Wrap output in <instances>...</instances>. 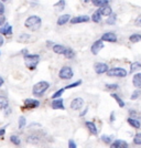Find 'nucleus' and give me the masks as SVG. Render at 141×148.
<instances>
[{
  "label": "nucleus",
  "instance_id": "19",
  "mask_svg": "<svg viewBox=\"0 0 141 148\" xmlns=\"http://www.w3.org/2000/svg\"><path fill=\"white\" fill-rule=\"evenodd\" d=\"M7 107H9V101L5 95H0V108L1 110H6Z\"/></svg>",
  "mask_w": 141,
  "mask_h": 148
},
{
  "label": "nucleus",
  "instance_id": "38",
  "mask_svg": "<svg viewBox=\"0 0 141 148\" xmlns=\"http://www.w3.org/2000/svg\"><path fill=\"white\" fill-rule=\"evenodd\" d=\"M119 85L118 84H106L105 85V88L107 91H115V90H118Z\"/></svg>",
  "mask_w": 141,
  "mask_h": 148
},
{
  "label": "nucleus",
  "instance_id": "15",
  "mask_svg": "<svg viewBox=\"0 0 141 148\" xmlns=\"http://www.w3.org/2000/svg\"><path fill=\"white\" fill-rule=\"evenodd\" d=\"M110 146L112 148H127V147H129L128 143L125 142V140H121V139H117V140H115V142H111Z\"/></svg>",
  "mask_w": 141,
  "mask_h": 148
},
{
  "label": "nucleus",
  "instance_id": "1",
  "mask_svg": "<svg viewBox=\"0 0 141 148\" xmlns=\"http://www.w3.org/2000/svg\"><path fill=\"white\" fill-rule=\"evenodd\" d=\"M41 25H42V19L35 14L29 16L25 21V27L31 31H37L41 28Z\"/></svg>",
  "mask_w": 141,
  "mask_h": 148
},
{
  "label": "nucleus",
  "instance_id": "49",
  "mask_svg": "<svg viewBox=\"0 0 141 148\" xmlns=\"http://www.w3.org/2000/svg\"><path fill=\"white\" fill-rule=\"evenodd\" d=\"M5 42V39H3V36H0V45H2Z\"/></svg>",
  "mask_w": 141,
  "mask_h": 148
},
{
  "label": "nucleus",
  "instance_id": "8",
  "mask_svg": "<svg viewBox=\"0 0 141 148\" xmlns=\"http://www.w3.org/2000/svg\"><path fill=\"white\" fill-rule=\"evenodd\" d=\"M13 33V29L12 27L9 25V23H3L0 28V34L3 36V37H9V36H12Z\"/></svg>",
  "mask_w": 141,
  "mask_h": 148
},
{
  "label": "nucleus",
  "instance_id": "53",
  "mask_svg": "<svg viewBox=\"0 0 141 148\" xmlns=\"http://www.w3.org/2000/svg\"><path fill=\"white\" fill-rule=\"evenodd\" d=\"M1 2H6V1H8V0H0Z\"/></svg>",
  "mask_w": 141,
  "mask_h": 148
},
{
  "label": "nucleus",
  "instance_id": "16",
  "mask_svg": "<svg viewBox=\"0 0 141 148\" xmlns=\"http://www.w3.org/2000/svg\"><path fill=\"white\" fill-rule=\"evenodd\" d=\"M132 84L136 88H140L141 90V73H137L132 77Z\"/></svg>",
  "mask_w": 141,
  "mask_h": 148
},
{
  "label": "nucleus",
  "instance_id": "46",
  "mask_svg": "<svg viewBox=\"0 0 141 148\" xmlns=\"http://www.w3.org/2000/svg\"><path fill=\"white\" fill-rule=\"evenodd\" d=\"M114 121H115V113H114V112H111L110 113V122L112 123Z\"/></svg>",
  "mask_w": 141,
  "mask_h": 148
},
{
  "label": "nucleus",
  "instance_id": "17",
  "mask_svg": "<svg viewBox=\"0 0 141 148\" xmlns=\"http://www.w3.org/2000/svg\"><path fill=\"white\" fill-rule=\"evenodd\" d=\"M69 19H71V16H69V14H62L61 17H59L56 23H57V25H64L69 21Z\"/></svg>",
  "mask_w": 141,
  "mask_h": 148
},
{
  "label": "nucleus",
  "instance_id": "43",
  "mask_svg": "<svg viewBox=\"0 0 141 148\" xmlns=\"http://www.w3.org/2000/svg\"><path fill=\"white\" fill-rule=\"evenodd\" d=\"M0 13H5V6L1 1H0Z\"/></svg>",
  "mask_w": 141,
  "mask_h": 148
},
{
  "label": "nucleus",
  "instance_id": "6",
  "mask_svg": "<svg viewBox=\"0 0 141 148\" xmlns=\"http://www.w3.org/2000/svg\"><path fill=\"white\" fill-rule=\"evenodd\" d=\"M101 49H104V41L103 40H97L93 43L92 48H91V52H92L93 56H97Z\"/></svg>",
  "mask_w": 141,
  "mask_h": 148
},
{
  "label": "nucleus",
  "instance_id": "50",
  "mask_svg": "<svg viewBox=\"0 0 141 148\" xmlns=\"http://www.w3.org/2000/svg\"><path fill=\"white\" fill-rule=\"evenodd\" d=\"M3 83H5V80H3V79H2L1 76H0V87L3 85Z\"/></svg>",
  "mask_w": 141,
  "mask_h": 148
},
{
  "label": "nucleus",
  "instance_id": "44",
  "mask_svg": "<svg viewBox=\"0 0 141 148\" xmlns=\"http://www.w3.org/2000/svg\"><path fill=\"white\" fill-rule=\"evenodd\" d=\"M5 134H6V127L0 130V137H2V136L5 135Z\"/></svg>",
  "mask_w": 141,
  "mask_h": 148
},
{
  "label": "nucleus",
  "instance_id": "7",
  "mask_svg": "<svg viewBox=\"0 0 141 148\" xmlns=\"http://www.w3.org/2000/svg\"><path fill=\"white\" fill-rule=\"evenodd\" d=\"M108 65L106 63H103V62H96L94 64V70L97 74H104L108 71Z\"/></svg>",
  "mask_w": 141,
  "mask_h": 148
},
{
  "label": "nucleus",
  "instance_id": "5",
  "mask_svg": "<svg viewBox=\"0 0 141 148\" xmlns=\"http://www.w3.org/2000/svg\"><path fill=\"white\" fill-rule=\"evenodd\" d=\"M74 76L73 70L69 66H63L59 72V77L62 80H71Z\"/></svg>",
  "mask_w": 141,
  "mask_h": 148
},
{
  "label": "nucleus",
  "instance_id": "31",
  "mask_svg": "<svg viewBox=\"0 0 141 148\" xmlns=\"http://www.w3.org/2000/svg\"><path fill=\"white\" fill-rule=\"evenodd\" d=\"M109 2V0H92V3L95 7H101L104 5H107Z\"/></svg>",
  "mask_w": 141,
  "mask_h": 148
},
{
  "label": "nucleus",
  "instance_id": "51",
  "mask_svg": "<svg viewBox=\"0 0 141 148\" xmlns=\"http://www.w3.org/2000/svg\"><path fill=\"white\" fill-rule=\"evenodd\" d=\"M129 113H130V115H131V116H132V115H136L135 111H131V110H130V111H129Z\"/></svg>",
  "mask_w": 141,
  "mask_h": 148
},
{
  "label": "nucleus",
  "instance_id": "40",
  "mask_svg": "<svg viewBox=\"0 0 141 148\" xmlns=\"http://www.w3.org/2000/svg\"><path fill=\"white\" fill-rule=\"evenodd\" d=\"M135 25L137 27H141V14H139L135 20Z\"/></svg>",
  "mask_w": 141,
  "mask_h": 148
},
{
  "label": "nucleus",
  "instance_id": "23",
  "mask_svg": "<svg viewBox=\"0 0 141 148\" xmlns=\"http://www.w3.org/2000/svg\"><path fill=\"white\" fill-rule=\"evenodd\" d=\"M39 142H40V137L35 134H32L27 137V143H29V144H37Z\"/></svg>",
  "mask_w": 141,
  "mask_h": 148
},
{
  "label": "nucleus",
  "instance_id": "10",
  "mask_svg": "<svg viewBox=\"0 0 141 148\" xmlns=\"http://www.w3.org/2000/svg\"><path fill=\"white\" fill-rule=\"evenodd\" d=\"M83 106H84V99L82 97H76L71 102V108L73 111H80Z\"/></svg>",
  "mask_w": 141,
  "mask_h": 148
},
{
  "label": "nucleus",
  "instance_id": "18",
  "mask_svg": "<svg viewBox=\"0 0 141 148\" xmlns=\"http://www.w3.org/2000/svg\"><path fill=\"white\" fill-rule=\"evenodd\" d=\"M85 125H86V127L88 128V130L92 133L93 135H97V133H98V130H97V126L93 123V122H86Z\"/></svg>",
  "mask_w": 141,
  "mask_h": 148
},
{
  "label": "nucleus",
  "instance_id": "33",
  "mask_svg": "<svg viewBox=\"0 0 141 148\" xmlns=\"http://www.w3.org/2000/svg\"><path fill=\"white\" fill-rule=\"evenodd\" d=\"M18 124H19V130L25 128V125H27V119H25V116H20V117H19Z\"/></svg>",
  "mask_w": 141,
  "mask_h": 148
},
{
  "label": "nucleus",
  "instance_id": "30",
  "mask_svg": "<svg viewBox=\"0 0 141 148\" xmlns=\"http://www.w3.org/2000/svg\"><path fill=\"white\" fill-rule=\"evenodd\" d=\"M10 142L12 143L13 145L16 146H20L21 145V139L18 135H11L10 136Z\"/></svg>",
  "mask_w": 141,
  "mask_h": 148
},
{
  "label": "nucleus",
  "instance_id": "32",
  "mask_svg": "<svg viewBox=\"0 0 141 148\" xmlns=\"http://www.w3.org/2000/svg\"><path fill=\"white\" fill-rule=\"evenodd\" d=\"M116 14H112L111 13L110 16H108V19H106V23L109 25H115V22H116Z\"/></svg>",
  "mask_w": 141,
  "mask_h": 148
},
{
  "label": "nucleus",
  "instance_id": "34",
  "mask_svg": "<svg viewBox=\"0 0 141 148\" xmlns=\"http://www.w3.org/2000/svg\"><path fill=\"white\" fill-rule=\"evenodd\" d=\"M82 83H83V81H82V80H78V81H76V82H74V83H72V84H68L67 86H65L64 88H65V90H68V88L77 87V86H80Z\"/></svg>",
  "mask_w": 141,
  "mask_h": 148
},
{
  "label": "nucleus",
  "instance_id": "11",
  "mask_svg": "<svg viewBox=\"0 0 141 148\" xmlns=\"http://www.w3.org/2000/svg\"><path fill=\"white\" fill-rule=\"evenodd\" d=\"M23 105H25V108H37L40 106V101L34 99H25Z\"/></svg>",
  "mask_w": 141,
  "mask_h": 148
},
{
  "label": "nucleus",
  "instance_id": "29",
  "mask_svg": "<svg viewBox=\"0 0 141 148\" xmlns=\"http://www.w3.org/2000/svg\"><path fill=\"white\" fill-rule=\"evenodd\" d=\"M129 40H130V42H132V43H137V42H140V41H141V34H139V33H135V34H131V36L129 37Z\"/></svg>",
  "mask_w": 141,
  "mask_h": 148
},
{
  "label": "nucleus",
  "instance_id": "28",
  "mask_svg": "<svg viewBox=\"0 0 141 148\" xmlns=\"http://www.w3.org/2000/svg\"><path fill=\"white\" fill-rule=\"evenodd\" d=\"M66 6V2H65V0H59L57 2H56L55 5H54V8H56L59 11H62V10H64V8Z\"/></svg>",
  "mask_w": 141,
  "mask_h": 148
},
{
  "label": "nucleus",
  "instance_id": "47",
  "mask_svg": "<svg viewBox=\"0 0 141 148\" xmlns=\"http://www.w3.org/2000/svg\"><path fill=\"white\" fill-rule=\"evenodd\" d=\"M53 42H52V41H46V47H48V48H51V47H53Z\"/></svg>",
  "mask_w": 141,
  "mask_h": 148
},
{
  "label": "nucleus",
  "instance_id": "25",
  "mask_svg": "<svg viewBox=\"0 0 141 148\" xmlns=\"http://www.w3.org/2000/svg\"><path fill=\"white\" fill-rule=\"evenodd\" d=\"M141 70V63L140 62H134L131 65H130V73H135L137 71H140Z\"/></svg>",
  "mask_w": 141,
  "mask_h": 148
},
{
  "label": "nucleus",
  "instance_id": "52",
  "mask_svg": "<svg viewBox=\"0 0 141 148\" xmlns=\"http://www.w3.org/2000/svg\"><path fill=\"white\" fill-rule=\"evenodd\" d=\"M91 1H92V0H84L85 3H88V2H91Z\"/></svg>",
  "mask_w": 141,
  "mask_h": 148
},
{
  "label": "nucleus",
  "instance_id": "37",
  "mask_svg": "<svg viewBox=\"0 0 141 148\" xmlns=\"http://www.w3.org/2000/svg\"><path fill=\"white\" fill-rule=\"evenodd\" d=\"M140 95H141V90H140V88H138V90H135V91L132 92V94H131V97H130V99H132V101H135V99H138Z\"/></svg>",
  "mask_w": 141,
  "mask_h": 148
},
{
  "label": "nucleus",
  "instance_id": "9",
  "mask_svg": "<svg viewBox=\"0 0 141 148\" xmlns=\"http://www.w3.org/2000/svg\"><path fill=\"white\" fill-rule=\"evenodd\" d=\"M91 18L88 16H78V17H74L71 18L68 22H71V25H77V23H85V22H89Z\"/></svg>",
  "mask_w": 141,
  "mask_h": 148
},
{
  "label": "nucleus",
  "instance_id": "36",
  "mask_svg": "<svg viewBox=\"0 0 141 148\" xmlns=\"http://www.w3.org/2000/svg\"><path fill=\"white\" fill-rule=\"evenodd\" d=\"M64 92H65V88H64V87H62V88H60L59 91H56V92L52 95V99H57V97H61Z\"/></svg>",
  "mask_w": 141,
  "mask_h": 148
},
{
  "label": "nucleus",
  "instance_id": "27",
  "mask_svg": "<svg viewBox=\"0 0 141 148\" xmlns=\"http://www.w3.org/2000/svg\"><path fill=\"white\" fill-rule=\"evenodd\" d=\"M91 19H92L95 23H99V22L101 21V14H100V12H99L98 10H96L95 12L93 13V16Z\"/></svg>",
  "mask_w": 141,
  "mask_h": 148
},
{
  "label": "nucleus",
  "instance_id": "26",
  "mask_svg": "<svg viewBox=\"0 0 141 148\" xmlns=\"http://www.w3.org/2000/svg\"><path fill=\"white\" fill-rule=\"evenodd\" d=\"M111 97L116 101L117 103H118V105H119V107H125V105H126V103L123 102V99H120V96L118 95V94H115V93H111Z\"/></svg>",
  "mask_w": 141,
  "mask_h": 148
},
{
  "label": "nucleus",
  "instance_id": "35",
  "mask_svg": "<svg viewBox=\"0 0 141 148\" xmlns=\"http://www.w3.org/2000/svg\"><path fill=\"white\" fill-rule=\"evenodd\" d=\"M101 142L105 143V144H110L112 142V136H107V135H103L100 137Z\"/></svg>",
  "mask_w": 141,
  "mask_h": 148
},
{
  "label": "nucleus",
  "instance_id": "48",
  "mask_svg": "<svg viewBox=\"0 0 141 148\" xmlns=\"http://www.w3.org/2000/svg\"><path fill=\"white\" fill-rule=\"evenodd\" d=\"M21 53H22L23 56H25V54H28V53H29V51H28V49H23L22 51H21Z\"/></svg>",
  "mask_w": 141,
  "mask_h": 148
},
{
  "label": "nucleus",
  "instance_id": "14",
  "mask_svg": "<svg viewBox=\"0 0 141 148\" xmlns=\"http://www.w3.org/2000/svg\"><path fill=\"white\" fill-rule=\"evenodd\" d=\"M99 12L101 16H105V17H108V16H110L111 13H112V9H111V7L107 3V5H104V6L99 7Z\"/></svg>",
  "mask_w": 141,
  "mask_h": 148
},
{
  "label": "nucleus",
  "instance_id": "3",
  "mask_svg": "<svg viewBox=\"0 0 141 148\" xmlns=\"http://www.w3.org/2000/svg\"><path fill=\"white\" fill-rule=\"evenodd\" d=\"M23 59H25V66L29 69V70H35L40 62V56L39 54H25L23 56Z\"/></svg>",
  "mask_w": 141,
  "mask_h": 148
},
{
  "label": "nucleus",
  "instance_id": "13",
  "mask_svg": "<svg viewBox=\"0 0 141 148\" xmlns=\"http://www.w3.org/2000/svg\"><path fill=\"white\" fill-rule=\"evenodd\" d=\"M51 106H52V108H53V110H65V107H64V103H63V99H62V97L53 99Z\"/></svg>",
  "mask_w": 141,
  "mask_h": 148
},
{
  "label": "nucleus",
  "instance_id": "22",
  "mask_svg": "<svg viewBox=\"0 0 141 148\" xmlns=\"http://www.w3.org/2000/svg\"><path fill=\"white\" fill-rule=\"evenodd\" d=\"M128 124L130 126H132L134 128H137V130H139L141 127V123L138 121V119H136V118H132V117H129L128 118Z\"/></svg>",
  "mask_w": 141,
  "mask_h": 148
},
{
  "label": "nucleus",
  "instance_id": "12",
  "mask_svg": "<svg viewBox=\"0 0 141 148\" xmlns=\"http://www.w3.org/2000/svg\"><path fill=\"white\" fill-rule=\"evenodd\" d=\"M100 40H103V41H106V42H111V43H114V42H117V36L114 33V32H106L104 33L103 36H101V39Z\"/></svg>",
  "mask_w": 141,
  "mask_h": 148
},
{
  "label": "nucleus",
  "instance_id": "21",
  "mask_svg": "<svg viewBox=\"0 0 141 148\" xmlns=\"http://www.w3.org/2000/svg\"><path fill=\"white\" fill-rule=\"evenodd\" d=\"M63 56H65L66 59H68V60H71V59H74V58H75V52H74L71 48H66V47H65V50H64V52H63Z\"/></svg>",
  "mask_w": 141,
  "mask_h": 148
},
{
  "label": "nucleus",
  "instance_id": "24",
  "mask_svg": "<svg viewBox=\"0 0 141 148\" xmlns=\"http://www.w3.org/2000/svg\"><path fill=\"white\" fill-rule=\"evenodd\" d=\"M31 39V36L28 34V33H22L18 37V42H22V43H25V42H29Z\"/></svg>",
  "mask_w": 141,
  "mask_h": 148
},
{
  "label": "nucleus",
  "instance_id": "20",
  "mask_svg": "<svg viewBox=\"0 0 141 148\" xmlns=\"http://www.w3.org/2000/svg\"><path fill=\"white\" fill-rule=\"evenodd\" d=\"M52 49H53V52L56 53V54H63V52L65 50V45H63V44H53Z\"/></svg>",
  "mask_w": 141,
  "mask_h": 148
},
{
  "label": "nucleus",
  "instance_id": "4",
  "mask_svg": "<svg viewBox=\"0 0 141 148\" xmlns=\"http://www.w3.org/2000/svg\"><path fill=\"white\" fill-rule=\"evenodd\" d=\"M106 74L108 76H110V77H126L128 72L123 68H112L108 69Z\"/></svg>",
  "mask_w": 141,
  "mask_h": 148
},
{
  "label": "nucleus",
  "instance_id": "42",
  "mask_svg": "<svg viewBox=\"0 0 141 148\" xmlns=\"http://www.w3.org/2000/svg\"><path fill=\"white\" fill-rule=\"evenodd\" d=\"M68 147H69V148H76L77 146H76V144H75V142L71 139V140L68 142Z\"/></svg>",
  "mask_w": 141,
  "mask_h": 148
},
{
  "label": "nucleus",
  "instance_id": "41",
  "mask_svg": "<svg viewBox=\"0 0 141 148\" xmlns=\"http://www.w3.org/2000/svg\"><path fill=\"white\" fill-rule=\"evenodd\" d=\"M6 22V17L3 13H0V25H2Z\"/></svg>",
  "mask_w": 141,
  "mask_h": 148
},
{
  "label": "nucleus",
  "instance_id": "39",
  "mask_svg": "<svg viewBox=\"0 0 141 148\" xmlns=\"http://www.w3.org/2000/svg\"><path fill=\"white\" fill-rule=\"evenodd\" d=\"M134 144L135 145H141V133H137L134 137Z\"/></svg>",
  "mask_w": 141,
  "mask_h": 148
},
{
  "label": "nucleus",
  "instance_id": "2",
  "mask_svg": "<svg viewBox=\"0 0 141 148\" xmlns=\"http://www.w3.org/2000/svg\"><path fill=\"white\" fill-rule=\"evenodd\" d=\"M49 87H50L49 82H46V81H40V82H37V83H35L33 85V87H32V93H33L34 96L41 97V96L44 95V93L49 90Z\"/></svg>",
  "mask_w": 141,
  "mask_h": 148
},
{
  "label": "nucleus",
  "instance_id": "45",
  "mask_svg": "<svg viewBox=\"0 0 141 148\" xmlns=\"http://www.w3.org/2000/svg\"><path fill=\"white\" fill-rule=\"evenodd\" d=\"M87 112H88V108H85V110H84V111L82 112V113H80V117H84V116H85V114L86 113H87Z\"/></svg>",
  "mask_w": 141,
  "mask_h": 148
}]
</instances>
